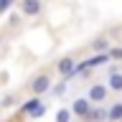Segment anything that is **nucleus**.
Here are the masks:
<instances>
[{"instance_id":"dca6fc26","label":"nucleus","mask_w":122,"mask_h":122,"mask_svg":"<svg viewBox=\"0 0 122 122\" xmlns=\"http://www.w3.org/2000/svg\"><path fill=\"white\" fill-rule=\"evenodd\" d=\"M0 43H3V36H0Z\"/></svg>"},{"instance_id":"f257e3e1","label":"nucleus","mask_w":122,"mask_h":122,"mask_svg":"<svg viewBox=\"0 0 122 122\" xmlns=\"http://www.w3.org/2000/svg\"><path fill=\"white\" fill-rule=\"evenodd\" d=\"M107 97H109V89H107V84H92L89 92H86V99H89V104H102Z\"/></svg>"},{"instance_id":"7ed1b4c3","label":"nucleus","mask_w":122,"mask_h":122,"mask_svg":"<svg viewBox=\"0 0 122 122\" xmlns=\"http://www.w3.org/2000/svg\"><path fill=\"white\" fill-rule=\"evenodd\" d=\"M71 114H76V117H89V112H92V104H89V99L86 97H79V99H74L71 102Z\"/></svg>"},{"instance_id":"ddd939ff","label":"nucleus","mask_w":122,"mask_h":122,"mask_svg":"<svg viewBox=\"0 0 122 122\" xmlns=\"http://www.w3.org/2000/svg\"><path fill=\"white\" fill-rule=\"evenodd\" d=\"M43 114H46V104H41V107L36 109V112L30 114V120H38V117H43Z\"/></svg>"},{"instance_id":"2eb2a0df","label":"nucleus","mask_w":122,"mask_h":122,"mask_svg":"<svg viewBox=\"0 0 122 122\" xmlns=\"http://www.w3.org/2000/svg\"><path fill=\"white\" fill-rule=\"evenodd\" d=\"M117 56H122V48H120V51H117Z\"/></svg>"},{"instance_id":"423d86ee","label":"nucleus","mask_w":122,"mask_h":122,"mask_svg":"<svg viewBox=\"0 0 122 122\" xmlns=\"http://www.w3.org/2000/svg\"><path fill=\"white\" fill-rule=\"evenodd\" d=\"M107 89H109V92H122V71H112V74H109Z\"/></svg>"},{"instance_id":"39448f33","label":"nucleus","mask_w":122,"mask_h":122,"mask_svg":"<svg viewBox=\"0 0 122 122\" xmlns=\"http://www.w3.org/2000/svg\"><path fill=\"white\" fill-rule=\"evenodd\" d=\"M20 13L23 15H38L41 13V3H38V0H23L20 3Z\"/></svg>"},{"instance_id":"4468645a","label":"nucleus","mask_w":122,"mask_h":122,"mask_svg":"<svg viewBox=\"0 0 122 122\" xmlns=\"http://www.w3.org/2000/svg\"><path fill=\"white\" fill-rule=\"evenodd\" d=\"M8 8H10V0H0V13H5Z\"/></svg>"},{"instance_id":"20e7f679","label":"nucleus","mask_w":122,"mask_h":122,"mask_svg":"<svg viewBox=\"0 0 122 122\" xmlns=\"http://www.w3.org/2000/svg\"><path fill=\"white\" fill-rule=\"evenodd\" d=\"M76 69V61L71 59V56H64V59H59V64H56V71H59L61 76H71Z\"/></svg>"},{"instance_id":"1a4fd4ad","label":"nucleus","mask_w":122,"mask_h":122,"mask_svg":"<svg viewBox=\"0 0 122 122\" xmlns=\"http://www.w3.org/2000/svg\"><path fill=\"white\" fill-rule=\"evenodd\" d=\"M56 122H71V109L69 107H61L56 112Z\"/></svg>"},{"instance_id":"9b49d317","label":"nucleus","mask_w":122,"mask_h":122,"mask_svg":"<svg viewBox=\"0 0 122 122\" xmlns=\"http://www.w3.org/2000/svg\"><path fill=\"white\" fill-rule=\"evenodd\" d=\"M15 104V97L13 94H5V97H3V102H0V107H3V109H8V107H13Z\"/></svg>"},{"instance_id":"f8f14e48","label":"nucleus","mask_w":122,"mask_h":122,"mask_svg":"<svg viewBox=\"0 0 122 122\" xmlns=\"http://www.w3.org/2000/svg\"><path fill=\"white\" fill-rule=\"evenodd\" d=\"M51 92L56 94V97H61V94H66V81H61V84H56V86H51Z\"/></svg>"},{"instance_id":"f03ea898","label":"nucleus","mask_w":122,"mask_h":122,"mask_svg":"<svg viewBox=\"0 0 122 122\" xmlns=\"http://www.w3.org/2000/svg\"><path fill=\"white\" fill-rule=\"evenodd\" d=\"M30 92H33V97L41 99V94L51 92V76H48V74H38L36 79L30 81Z\"/></svg>"},{"instance_id":"0eeeda50","label":"nucleus","mask_w":122,"mask_h":122,"mask_svg":"<svg viewBox=\"0 0 122 122\" xmlns=\"http://www.w3.org/2000/svg\"><path fill=\"white\" fill-rule=\"evenodd\" d=\"M107 120L109 122H122V102H114V104L107 109Z\"/></svg>"},{"instance_id":"9d476101","label":"nucleus","mask_w":122,"mask_h":122,"mask_svg":"<svg viewBox=\"0 0 122 122\" xmlns=\"http://www.w3.org/2000/svg\"><path fill=\"white\" fill-rule=\"evenodd\" d=\"M94 51H99V53H102V51H109V41H107V38H99V41H97V43H94Z\"/></svg>"},{"instance_id":"6e6552de","label":"nucleus","mask_w":122,"mask_h":122,"mask_svg":"<svg viewBox=\"0 0 122 122\" xmlns=\"http://www.w3.org/2000/svg\"><path fill=\"white\" fill-rule=\"evenodd\" d=\"M41 104H43V102H41L38 97H33V99H28V102H25V104L20 107V112H23V114H28V117H30V114L36 112V109H38Z\"/></svg>"}]
</instances>
